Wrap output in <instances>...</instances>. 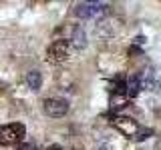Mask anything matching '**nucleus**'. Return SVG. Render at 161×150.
<instances>
[{"label": "nucleus", "instance_id": "obj_7", "mask_svg": "<svg viewBox=\"0 0 161 150\" xmlns=\"http://www.w3.org/2000/svg\"><path fill=\"white\" fill-rule=\"evenodd\" d=\"M26 86L32 92H38L40 90V86H42V74L38 70H28L26 72Z\"/></svg>", "mask_w": 161, "mask_h": 150}, {"label": "nucleus", "instance_id": "obj_10", "mask_svg": "<svg viewBox=\"0 0 161 150\" xmlns=\"http://www.w3.org/2000/svg\"><path fill=\"white\" fill-rule=\"evenodd\" d=\"M97 150H115V148H113V146H109V144H99Z\"/></svg>", "mask_w": 161, "mask_h": 150}, {"label": "nucleus", "instance_id": "obj_9", "mask_svg": "<svg viewBox=\"0 0 161 150\" xmlns=\"http://www.w3.org/2000/svg\"><path fill=\"white\" fill-rule=\"evenodd\" d=\"M16 150H36V146H34V142H20Z\"/></svg>", "mask_w": 161, "mask_h": 150}, {"label": "nucleus", "instance_id": "obj_4", "mask_svg": "<svg viewBox=\"0 0 161 150\" xmlns=\"http://www.w3.org/2000/svg\"><path fill=\"white\" fill-rule=\"evenodd\" d=\"M107 12V4L103 2H79L75 6V16L79 18H101Z\"/></svg>", "mask_w": 161, "mask_h": 150}, {"label": "nucleus", "instance_id": "obj_5", "mask_svg": "<svg viewBox=\"0 0 161 150\" xmlns=\"http://www.w3.org/2000/svg\"><path fill=\"white\" fill-rule=\"evenodd\" d=\"M42 110L50 118H63L69 112V102L64 98H47L42 102Z\"/></svg>", "mask_w": 161, "mask_h": 150}, {"label": "nucleus", "instance_id": "obj_2", "mask_svg": "<svg viewBox=\"0 0 161 150\" xmlns=\"http://www.w3.org/2000/svg\"><path fill=\"white\" fill-rule=\"evenodd\" d=\"M113 126L121 130L125 136H133L135 140H143V138H147V134H151V130H141L139 124L133 118H127V116H115Z\"/></svg>", "mask_w": 161, "mask_h": 150}, {"label": "nucleus", "instance_id": "obj_3", "mask_svg": "<svg viewBox=\"0 0 161 150\" xmlns=\"http://www.w3.org/2000/svg\"><path fill=\"white\" fill-rule=\"evenodd\" d=\"M24 134H26L24 124H20V122L4 124L0 128V146H14L16 142H20L24 138Z\"/></svg>", "mask_w": 161, "mask_h": 150}, {"label": "nucleus", "instance_id": "obj_8", "mask_svg": "<svg viewBox=\"0 0 161 150\" xmlns=\"http://www.w3.org/2000/svg\"><path fill=\"white\" fill-rule=\"evenodd\" d=\"M141 86H143V84H141L139 76H129L127 84H125V94H127V98H135V96H137Z\"/></svg>", "mask_w": 161, "mask_h": 150}, {"label": "nucleus", "instance_id": "obj_6", "mask_svg": "<svg viewBox=\"0 0 161 150\" xmlns=\"http://www.w3.org/2000/svg\"><path fill=\"white\" fill-rule=\"evenodd\" d=\"M64 40H69L73 50H83L87 48V32L83 26H73L69 30V34L64 36Z\"/></svg>", "mask_w": 161, "mask_h": 150}, {"label": "nucleus", "instance_id": "obj_11", "mask_svg": "<svg viewBox=\"0 0 161 150\" xmlns=\"http://www.w3.org/2000/svg\"><path fill=\"white\" fill-rule=\"evenodd\" d=\"M48 150H60V146H50Z\"/></svg>", "mask_w": 161, "mask_h": 150}, {"label": "nucleus", "instance_id": "obj_1", "mask_svg": "<svg viewBox=\"0 0 161 150\" xmlns=\"http://www.w3.org/2000/svg\"><path fill=\"white\" fill-rule=\"evenodd\" d=\"M70 50H73V46H70L69 40L54 38L53 42L48 44V48H47V60H48V62H53V64H63V62H67V60H69Z\"/></svg>", "mask_w": 161, "mask_h": 150}]
</instances>
